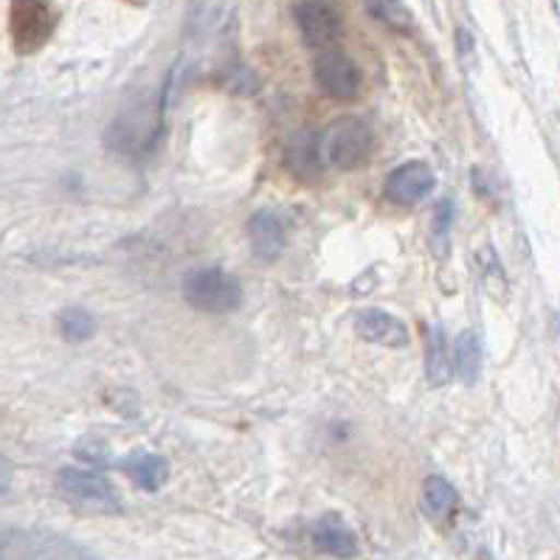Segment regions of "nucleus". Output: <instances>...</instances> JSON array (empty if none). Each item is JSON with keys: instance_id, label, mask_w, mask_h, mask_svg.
I'll use <instances>...</instances> for the list:
<instances>
[{"instance_id": "1", "label": "nucleus", "mask_w": 560, "mask_h": 560, "mask_svg": "<svg viewBox=\"0 0 560 560\" xmlns=\"http://www.w3.org/2000/svg\"><path fill=\"white\" fill-rule=\"evenodd\" d=\"M180 293H184L186 304L200 313H211V316H223V313H234L243 304V288L231 273L223 268H195L189 270L180 282Z\"/></svg>"}, {"instance_id": "2", "label": "nucleus", "mask_w": 560, "mask_h": 560, "mask_svg": "<svg viewBox=\"0 0 560 560\" xmlns=\"http://www.w3.org/2000/svg\"><path fill=\"white\" fill-rule=\"evenodd\" d=\"M60 12L46 0H18L9 7V34L14 51L23 57L43 51L57 32Z\"/></svg>"}, {"instance_id": "3", "label": "nucleus", "mask_w": 560, "mask_h": 560, "mask_svg": "<svg viewBox=\"0 0 560 560\" xmlns=\"http://www.w3.org/2000/svg\"><path fill=\"white\" fill-rule=\"evenodd\" d=\"M375 152V132L361 119H338L324 132V159L341 172L361 170Z\"/></svg>"}, {"instance_id": "4", "label": "nucleus", "mask_w": 560, "mask_h": 560, "mask_svg": "<svg viewBox=\"0 0 560 560\" xmlns=\"http://www.w3.org/2000/svg\"><path fill=\"white\" fill-rule=\"evenodd\" d=\"M57 488L71 504L88 510V513H119L121 510L113 485L96 470L62 468L57 474Z\"/></svg>"}, {"instance_id": "5", "label": "nucleus", "mask_w": 560, "mask_h": 560, "mask_svg": "<svg viewBox=\"0 0 560 560\" xmlns=\"http://www.w3.org/2000/svg\"><path fill=\"white\" fill-rule=\"evenodd\" d=\"M313 77H316V85L322 88L324 96H330L332 102H343L350 105L361 96V68L352 57H347L343 51H322L313 62Z\"/></svg>"}, {"instance_id": "6", "label": "nucleus", "mask_w": 560, "mask_h": 560, "mask_svg": "<svg viewBox=\"0 0 560 560\" xmlns=\"http://www.w3.org/2000/svg\"><path fill=\"white\" fill-rule=\"evenodd\" d=\"M161 127L155 121H147L141 113H132V116H119L107 127L105 144L107 150L116 152L119 159L139 161L147 159L155 147V136H159Z\"/></svg>"}, {"instance_id": "7", "label": "nucleus", "mask_w": 560, "mask_h": 560, "mask_svg": "<svg viewBox=\"0 0 560 560\" xmlns=\"http://www.w3.org/2000/svg\"><path fill=\"white\" fill-rule=\"evenodd\" d=\"M436 186V175L425 161H406L402 166L389 172L383 184V195L395 206H417L429 198Z\"/></svg>"}, {"instance_id": "8", "label": "nucleus", "mask_w": 560, "mask_h": 560, "mask_svg": "<svg viewBox=\"0 0 560 560\" xmlns=\"http://www.w3.org/2000/svg\"><path fill=\"white\" fill-rule=\"evenodd\" d=\"M293 18L304 43L313 48H330L343 34V18L332 3H296Z\"/></svg>"}, {"instance_id": "9", "label": "nucleus", "mask_w": 560, "mask_h": 560, "mask_svg": "<svg viewBox=\"0 0 560 560\" xmlns=\"http://www.w3.org/2000/svg\"><path fill=\"white\" fill-rule=\"evenodd\" d=\"M324 164V132L318 130H296L288 139V147H284V166L288 172H293L299 180H316L322 178Z\"/></svg>"}, {"instance_id": "10", "label": "nucleus", "mask_w": 560, "mask_h": 560, "mask_svg": "<svg viewBox=\"0 0 560 560\" xmlns=\"http://www.w3.org/2000/svg\"><path fill=\"white\" fill-rule=\"evenodd\" d=\"M355 332L361 341L377 343V347H389V350H402L409 347V327L395 318L392 313L377 311V307H370V311H361L355 316Z\"/></svg>"}, {"instance_id": "11", "label": "nucleus", "mask_w": 560, "mask_h": 560, "mask_svg": "<svg viewBox=\"0 0 560 560\" xmlns=\"http://www.w3.org/2000/svg\"><path fill=\"white\" fill-rule=\"evenodd\" d=\"M248 243L254 257L262 262H277L284 254V225L268 209L254 211L248 218Z\"/></svg>"}, {"instance_id": "12", "label": "nucleus", "mask_w": 560, "mask_h": 560, "mask_svg": "<svg viewBox=\"0 0 560 560\" xmlns=\"http://www.w3.org/2000/svg\"><path fill=\"white\" fill-rule=\"evenodd\" d=\"M313 544L322 549L324 555H332V558H355L358 555V535L352 533L347 524H343L341 515H322V518L313 524Z\"/></svg>"}, {"instance_id": "13", "label": "nucleus", "mask_w": 560, "mask_h": 560, "mask_svg": "<svg viewBox=\"0 0 560 560\" xmlns=\"http://www.w3.org/2000/svg\"><path fill=\"white\" fill-rule=\"evenodd\" d=\"M420 508L422 513L429 515V521H434L436 527H445L454 518L456 508H459V493H456V488L448 479L429 476V479L422 481Z\"/></svg>"}, {"instance_id": "14", "label": "nucleus", "mask_w": 560, "mask_h": 560, "mask_svg": "<svg viewBox=\"0 0 560 560\" xmlns=\"http://www.w3.org/2000/svg\"><path fill=\"white\" fill-rule=\"evenodd\" d=\"M127 474H130V479L136 481L141 490H147V493H159L166 481H170V462L161 454H141L127 465Z\"/></svg>"}, {"instance_id": "15", "label": "nucleus", "mask_w": 560, "mask_h": 560, "mask_svg": "<svg viewBox=\"0 0 560 560\" xmlns=\"http://www.w3.org/2000/svg\"><path fill=\"white\" fill-rule=\"evenodd\" d=\"M57 330H60L62 341L85 343L100 330V318L85 307H62L57 313Z\"/></svg>"}, {"instance_id": "16", "label": "nucleus", "mask_w": 560, "mask_h": 560, "mask_svg": "<svg viewBox=\"0 0 560 560\" xmlns=\"http://www.w3.org/2000/svg\"><path fill=\"white\" fill-rule=\"evenodd\" d=\"M425 377H429L431 386H445L451 381L448 341H445L440 324L431 327L429 341H425Z\"/></svg>"}, {"instance_id": "17", "label": "nucleus", "mask_w": 560, "mask_h": 560, "mask_svg": "<svg viewBox=\"0 0 560 560\" xmlns=\"http://www.w3.org/2000/svg\"><path fill=\"white\" fill-rule=\"evenodd\" d=\"M454 363L459 377L468 386H474L481 375V341L474 330H465L459 338H456L454 347Z\"/></svg>"}, {"instance_id": "18", "label": "nucleus", "mask_w": 560, "mask_h": 560, "mask_svg": "<svg viewBox=\"0 0 560 560\" xmlns=\"http://www.w3.org/2000/svg\"><path fill=\"white\" fill-rule=\"evenodd\" d=\"M454 200H440L434 209V218H431V248H434V254L440 259H445L451 254V229H454Z\"/></svg>"}, {"instance_id": "19", "label": "nucleus", "mask_w": 560, "mask_h": 560, "mask_svg": "<svg viewBox=\"0 0 560 560\" xmlns=\"http://www.w3.org/2000/svg\"><path fill=\"white\" fill-rule=\"evenodd\" d=\"M366 12L372 18H377L386 26L397 28V32H409L411 28V12L402 3H389V0H383V3H366Z\"/></svg>"}, {"instance_id": "20", "label": "nucleus", "mask_w": 560, "mask_h": 560, "mask_svg": "<svg viewBox=\"0 0 560 560\" xmlns=\"http://www.w3.org/2000/svg\"><path fill=\"white\" fill-rule=\"evenodd\" d=\"M479 268L485 273V282H488L490 293H493V288H504V270H501L499 254L493 248L479 250Z\"/></svg>"}]
</instances>
